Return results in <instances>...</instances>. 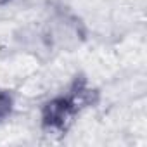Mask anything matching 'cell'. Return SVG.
Segmentation results:
<instances>
[{"instance_id":"cell-1","label":"cell","mask_w":147,"mask_h":147,"mask_svg":"<svg viewBox=\"0 0 147 147\" xmlns=\"http://www.w3.org/2000/svg\"><path fill=\"white\" fill-rule=\"evenodd\" d=\"M80 100L76 95H67V97H57L45 104L42 111V123L43 128L49 131L62 133L69 128V125L75 121V116L80 111Z\"/></svg>"},{"instance_id":"cell-2","label":"cell","mask_w":147,"mask_h":147,"mask_svg":"<svg viewBox=\"0 0 147 147\" xmlns=\"http://www.w3.org/2000/svg\"><path fill=\"white\" fill-rule=\"evenodd\" d=\"M12 109V97L7 92H0V121L5 119Z\"/></svg>"},{"instance_id":"cell-3","label":"cell","mask_w":147,"mask_h":147,"mask_svg":"<svg viewBox=\"0 0 147 147\" xmlns=\"http://www.w3.org/2000/svg\"><path fill=\"white\" fill-rule=\"evenodd\" d=\"M7 2H11V0H0V5H5Z\"/></svg>"}]
</instances>
